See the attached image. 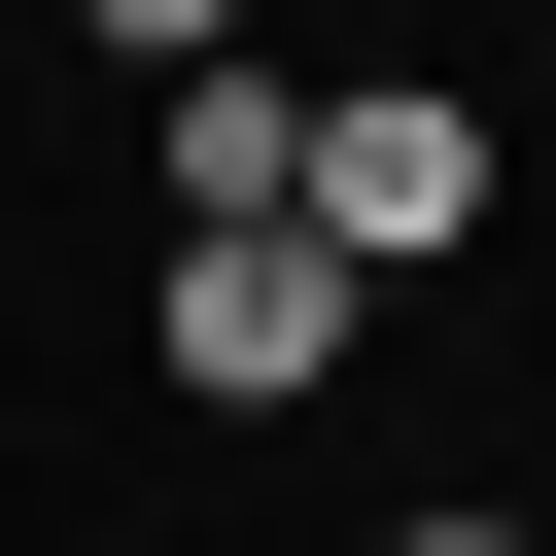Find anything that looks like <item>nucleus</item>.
Returning <instances> with one entry per match:
<instances>
[{"label": "nucleus", "instance_id": "obj_5", "mask_svg": "<svg viewBox=\"0 0 556 556\" xmlns=\"http://www.w3.org/2000/svg\"><path fill=\"white\" fill-rule=\"evenodd\" d=\"M382 556H556V521H382Z\"/></svg>", "mask_w": 556, "mask_h": 556}, {"label": "nucleus", "instance_id": "obj_2", "mask_svg": "<svg viewBox=\"0 0 556 556\" xmlns=\"http://www.w3.org/2000/svg\"><path fill=\"white\" fill-rule=\"evenodd\" d=\"M278 208H313L348 278H417V243H486V104H452V70H348V104L278 139Z\"/></svg>", "mask_w": 556, "mask_h": 556}, {"label": "nucleus", "instance_id": "obj_3", "mask_svg": "<svg viewBox=\"0 0 556 556\" xmlns=\"http://www.w3.org/2000/svg\"><path fill=\"white\" fill-rule=\"evenodd\" d=\"M278 139H313V70H278V35H208V70H174V208H278Z\"/></svg>", "mask_w": 556, "mask_h": 556}, {"label": "nucleus", "instance_id": "obj_1", "mask_svg": "<svg viewBox=\"0 0 556 556\" xmlns=\"http://www.w3.org/2000/svg\"><path fill=\"white\" fill-rule=\"evenodd\" d=\"M139 313H174V382H208V417H313V382H348V313H382V278H348V243H313V208H174V278H139Z\"/></svg>", "mask_w": 556, "mask_h": 556}, {"label": "nucleus", "instance_id": "obj_4", "mask_svg": "<svg viewBox=\"0 0 556 556\" xmlns=\"http://www.w3.org/2000/svg\"><path fill=\"white\" fill-rule=\"evenodd\" d=\"M104 35H139V70H208V35H243V0H104Z\"/></svg>", "mask_w": 556, "mask_h": 556}]
</instances>
